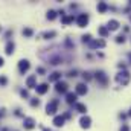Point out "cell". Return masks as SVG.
Masks as SVG:
<instances>
[{
  "instance_id": "cell-1",
  "label": "cell",
  "mask_w": 131,
  "mask_h": 131,
  "mask_svg": "<svg viewBox=\"0 0 131 131\" xmlns=\"http://www.w3.org/2000/svg\"><path fill=\"white\" fill-rule=\"evenodd\" d=\"M58 99H53V101H50L49 104H47V107H46V111H47V114H55L57 113V110H58Z\"/></svg>"
},
{
  "instance_id": "cell-2",
  "label": "cell",
  "mask_w": 131,
  "mask_h": 131,
  "mask_svg": "<svg viewBox=\"0 0 131 131\" xmlns=\"http://www.w3.org/2000/svg\"><path fill=\"white\" fill-rule=\"evenodd\" d=\"M116 79H117V82H121L122 85H127V84H128V81H130V73H127V72L119 73V75L116 76Z\"/></svg>"
},
{
  "instance_id": "cell-3",
  "label": "cell",
  "mask_w": 131,
  "mask_h": 131,
  "mask_svg": "<svg viewBox=\"0 0 131 131\" xmlns=\"http://www.w3.org/2000/svg\"><path fill=\"white\" fill-rule=\"evenodd\" d=\"M29 67H31V64H29V61L28 60H21L20 63H18V70H20V73L23 75V73H26L28 70H29Z\"/></svg>"
},
{
  "instance_id": "cell-4",
  "label": "cell",
  "mask_w": 131,
  "mask_h": 131,
  "mask_svg": "<svg viewBox=\"0 0 131 131\" xmlns=\"http://www.w3.org/2000/svg\"><path fill=\"white\" fill-rule=\"evenodd\" d=\"M76 21H78V26H79V28H84V26L89 23V15H87V14H81Z\"/></svg>"
},
{
  "instance_id": "cell-5",
  "label": "cell",
  "mask_w": 131,
  "mask_h": 131,
  "mask_svg": "<svg viewBox=\"0 0 131 131\" xmlns=\"http://www.w3.org/2000/svg\"><path fill=\"white\" fill-rule=\"evenodd\" d=\"M23 127H25L26 130H32V128H35V121H34L32 117H25Z\"/></svg>"
},
{
  "instance_id": "cell-6",
  "label": "cell",
  "mask_w": 131,
  "mask_h": 131,
  "mask_svg": "<svg viewBox=\"0 0 131 131\" xmlns=\"http://www.w3.org/2000/svg\"><path fill=\"white\" fill-rule=\"evenodd\" d=\"M35 82H37V76H35V75H31V76L26 79V85H28L29 89H35V87H37Z\"/></svg>"
},
{
  "instance_id": "cell-7",
  "label": "cell",
  "mask_w": 131,
  "mask_h": 131,
  "mask_svg": "<svg viewBox=\"0 0 131 131\" xmlns=\"http://www.w3.org/2000/svg\"><path fill=\"white\" fill-rule=\"evenodd\" d=\"M35 89H37V93H38V95H44V93L49 90V85H47V84H40V85L35 87Z\"/></svg>"
},
{
  "instance_id": "cell-8",
  "label": "cell",
  "mask_w": 131,
  "mask_h": 131,
  "mask_svg": "<svg viewBox=\"0 0 131 131\" xmlns=\"http://www.w3.org/2000/svg\"><path fill=\"white\" fill-rule=\"evenodd\" d=\"M87 93V85L85 84H78L76 85V95H85Z\"/></svg>"
},
{
  "instance_id": "cell-9",
  "label": "cell",
  "mask_w": 131,
  "mask_h": 131,
  "mask_svg": "<svg viewBox=\"0 0 131 131\" xmlns=\"http://www.w3.org/2000/svg\"><path fill=\"white\" fill-rule=\"evenodd\" d=\"M55 89H57L58 93H66L67 92V84L66 82H57V87Z\"/></svg>"
},
{
  "instance_id": "cell-10",
  "label": "cell",
  "mask_w": 131,
  "mask_h": 131,
  "mask_svg": "<svg viewBox=\"0 0 131 131\" xmlns=\"http://www.w3.org/2000/svg\"><path fill=\"white\" fill-rule=\"evenodd\" d=\"M107 28H108L110 31H116V29L119 28V21H117V20H110V21H108V26H107Z\"/></svg>"
},
{
  "instance_id": "cell-11",
  "label": "cell",
  "mask_w": 131,
  "mask_h": 131,
  "mask_svg": "<svg viewBox=\"0 0 131 131\" xmlns=\"http://www.w3.org/2000/svg\"><path fill=\"white\" fill-rule=\"evenodd\" d=\"M64 116H57L55 119H53V124H55V127H63L64 125Z\"/></svg>"
},
{
  "instance_id": "cell-12",
  "label": "cell",
  "mask_w": 131,
  "mask_h": 131,
  "mask_svg": "<svg viewBox=\"0 0 131 131\" xmlns=\"http://www.w3.org/2000/svg\"><path fill=\"white\" fill-rule=\"evenodd\" d=\"M90 122H92V119H90L89 116H85V117L81 119V127H82V128H89V127H90Z\"/></svg>"
},
{
  "instance_id": "cell-13",
  "label": "cell",
  "mask_w": 131,
  "mask_h": 131,
  "mask_svg": "<svg viewBox=\"0 0 131 131\" xmlns=\"http://www.w3.org/2000/svg\"><path fill=\"white\" fill-rule=\"evenodd\" d=\"M14 47H15V44H14L12 41H8V43H6V53L11 55V53L14 52Z\"/></svg>"
},
{
  "instance_id": "cell-14",
  "label": "cell",
  "mask_w": 131,
  "mask_h": 131,
  "mask_svg": "<svg viewBox=\"0 0 131 131\" xmlns=\"http://www.w3.org/2000/svg\"><path fill=\"white\" fill-rule=\"evenodd\" d=\"M66 99H67L69 104H75V102H76V93H67Z\"/></svg>"
},
{
  "instance_id": "cell-15",
  "label": "cell",
  "mask_w": 131,
  "mask_h": 131,
  "mask_svg": "<svg viewBox=\"0 0 131 131\" xmlns=\"http://www.w3.org/2000/svg\"><path fill=\"white\" fill-rule=\"evenodd\" d=\"M96 78H98L102 84H105V82H107V76H105V73H104V72H96Z\"/></svg>"
},
{
  "instance_id": "cell-16",
  "label": "cell",
  "mask_w": 131,
  "mask_h": 131,
  "mask_svg": "<svg viewBox=\"0 0 131 131\" xmlns=\"http://www.w3.org/2000/svg\"><path fill=\"white\" fill-rule=\"evenodd\" d=\"M107 9H108L107 3H104V2H101V3H98V11H99V12H105Z\"/></svg>"
},
{
  "instance_id": "cell-17",
  "label": "cell",
  "mask_w": 131,
  "mask_h": 131,
  "mask_svg": "<svg viewBox=\"0 0 131 131\" xmlns=\"http://www.w3.org/2000/svg\"><path fill=\"white\" fill-rule=\"evenodd\" d=\"M92 47H104L105 46V43L102 41V40H98V41H92V44H90Z\"/></svg>"
},
{
  "instance_id": "cell-18",
  "label": "cell",
  "mask_w": 131,
  "mask_h": 131,
  "mask_svg": "<svg viewBox=\"0 0 131 131\" xmlns=\"http://www.w3.org/2000/svg\"><path fill=\"white\" fill-rule=\"evenodd\" d=\"M76 110H78L79 113H85V111H87V107H85L84 104H76Z\"/></svg>"
},
{
  "instance_id": "cell-19",
  "label": "cell",
  "mask_w": 131,
  "mask_h": 131,
  "mask_svg": "<svg viewBox=\"0 0 131 131\" xmlns=\"http://www.w3.org/2000/svg\"><path fill=\"white\" fill-rule=\"evenodd\" d=\"M61 78V73H58V72H55V73H52V76L49 78V81H58Z\"/></svg>"
},
{
  "instance_id": "cell-20",
  "label": "cell",
  "mask_w": 131,
  "mask_h": 131,
  "mask_svg": "<svg viewBox=\"0 0 131 131\" xmlns=\"http://www.w3.org/2000/svg\"><path fill=\"white\" fill-rule=\"evenodd\" d=\"M32 34H34V31L31 28H25V29H23V35H25V37H32Z\"/></svg>"
},
{
  "instance_id": "cell-21",
  "label": "cell",
  "mask_w": 131,
  "mask_h": 131,
  "mask_svg": "<svg viewBox=\"0 0 131 131\" xmlns=\"http://www.w3.org/2000/svg\"><path fill=\"white\" fill-rule=\"evenodd\" d=\"M55 17H57V12H55V11H49V12H47V18H49V20H53Z\"/></svg>"
},
{
  "instance_id": "cell-22",
  "label": "cell",
  "mask_w": 131,
  "mask_h": 131,
  "mask_svg": "<svg viewBox=\"0 0 131 131\" xmlns=\"http://www.w3.org/2000/svg\"><path fill=\"white\" fill-rule=\"evenodd\" d=\"M99 34H101L102 37H107V35H108V29H107V28H99Z\"/></svg>"
},
{
  "instance_id": "cell-23",
  "label": "cell",
  "mask_w": 131,
  "mask_h": 131,
  "mask_svg": "<svg viewBox=\"0 0 131 131\" xmlns=\"http://www.w3.org/2000/svg\"><path fill=\"white\" fill-rule=\"evenodd\" d=\"M73 20H75V18H73V15H70V17H64V18H63V23L67 25V23H70V21H73Z\"/></svg>"
},
{
  "instance_id": "cell-24",
  "label": "cell",
  "mask_w": 131,
  "mask_h": 131,
  "mask_svg": "<svg viewBox=\"0 0 131 131\" xmlns=\"http://www.w3.org/2000/svg\"><path fill=\"white\" fill-rule=\"evenodd\" d=\"M8 82V78L6 76H0V85H6Z\"/></svg>"
},
{
  "instance_id": "cell-25",
  "label": "cell",
  "mask_w": 131,
  "mask_h": 131,
  "mask_svg": "<svg viewBox=\"0 0 131 131\" xmlns=\"http://www.w3.org/2000/svg\"><path fill=\"white\" fill-rule=\"evenodd\" d=\"M31 105H32V107H38V105H40V101L37 98H34L32 101H31Z\"/></svg>"
},
{
  "instance_id": "cell-26",
  "label": "cell",
  "mask_w": 131,
  "mask_h": 131,
  "mask_svg": "<svg viewBox=\"0 0 131 131\" xmlns=\"http://www.w3.org/2000/svg\"><path fill=\"white\" fill-rule=\"evenodd\" d=\"M57 32H44V38H50V37H55Z\"/></svg>"
},
{
  "instance_id": "cell-27",
  "label": "cell",
  "mask_w": 131,
  "mask_h": 131,
  "mask_svg": "<svg viewBox=\"0 0 131 131\" xmlns=\"http://www.w3.org/2000/svg\"><path fill=\"white\" fill-rule=\"evenodd\" d=\"M90 38H92V37L87 34V35H84V37H82V41H84V43H85V41H90Z\"/></svg>"
},
{
  "instance_id": "cell-28",
  "label": "cell",
  "mask_w": 131,
  "mask_h": 131,
  "mask_svg": "<svg viewBox=\"0 0 131 131\" xmlns=\"http://www.w3.org/2000/svg\"><path fill=\"white\" fill-rule=\"evenodd\" d=\"M20 93H21V96H23V98H28V96H29V93H28V90H21Z\"/></svg>"
},
{
  "instance_id": "cell-29",
  "label": "cell",
  "mask_w": 131,
  "mask_h": 131,
  "mask_svg": "<svg viewBox=\"0 0 131 131\" xmlns=\"http://www.w3.org/2000/svg\"><path fill=\"white\" fill-rule=\"evenodd\" d=\"M116 41H117V43H124V41H125V38H124V37H117V38H116Z\"/></svg>"
},
{
  "instance_id": "cell-30",
  "label": "cell",
  "mask_w": 131,
  "mask_h": 131,
  "mask_svg": "<svg viewBox=\"0 0 131 131\" xmlns=\"http://www.w3.org/2000/svg\"><path fill=\"white\" fill-rule=\"evenodd\" d=\"M69 76H72V78H73V76H76V70H72V72L69 73Z\"/></svg>"
},
{
  "instance_id": "cell-31",
  "label": "cell",
  "mask_w": 131,
  "mask_h": 131,
  "mask_svg": "<svg viewBox=\"0 0 131 131\" xmlns=\"http://www.w3.org/2000/svg\"><path fill=\"white\" fill-rule=\"evenodd\" d=\"M90 78H92V76H90V73H84V79H87V81H89Z\"/></svg>"
},
{
  "instance_id": "cell-32",
  "label": "cell",
  "mask_w": 131,
  "mask_h": 131,
  "mask_svg": "<svg viewBox=\"0 0 131 131\" xmlns=\"http://www.w3.org/2000/svg\"><path fill=\"white\" fill-rule=\"evenodd\" d=\"M37 72H38V73H44V69H43V67H38Z\"/></svg>"
},
{
  "instance_id": "cell-33",
  "label": "cell",
  "mask_w": 131,
  "mask_h": 131,
  "mask_svg": "<svg viewBox=\"0 0 131 131\" xmlns=\"http://www.w3.org/2000/svg\"><path fill=\"white\" fill-rule=\"evenodd\" d=\"M121 131H128V127H127V125H124V127L121 128Z\"/></svg>"
},
{
  "instance_id": "cell-34",
  "label": "cell",
  "mask_w": 131,
  "mask_h": 131,
  "mask_svg": "<svg viewBox=\"0 0 131 131\" xmlns=\"http://www.w3.org/2000/svg\"><path fill=\"white\" fill-rule=\"evenodd\" d=\"M3 63H5V61H3V58H2V57H0V67H2V66H3Z\"/></svg>"
},
{
  "instance_id": "cell-35",
  "label": "cell",
  "mask_w": 131,
  "mask_h": 131,
  "mask_svg": "<svg viewBox=\"0 0 131 131\" xmlns=\"http://www.w3.org/2000/svg\"><path fill=\"white\" fill-rule=\"evenodd\" d=\"M130 60H131V53H130Z\"/></svg>"
},
{
  "instance_id": "cell-36",
  "label": "cell",
  "mask_w": 131,
  "mask_h": 131,
  "mask_svg": "<svg viewBox=\"0 0 131 131\" xmlns=\"http://www.w3.org/2000/svg\"><path fill=\"white\" fill-rule=\"evenodd\" d=\"M44 131H50V130H44Z\"/></svg>"
},
{
  "instance_id": "cell-37",
  "label": "cell",
  "mask_w": 131,
  "mask_h": 131,
  "mask_svg": "<svg viewBox=\"0 0 131 131\" xmlns=\"http://www.w3.org/2000/svg\"><path fill=\"white\" fill-rule=\"evenodd\" d=\"M130 116H131V110H130Z\"/></svg>"
},
{
  "instance_id": "cell-38",
  "label": "cell",
  "mask_w": 131,
  "mask_h": 131,
  "mask_svg": "<svg viewBox=\"0 0 131 131\" xmlns=\"http://www.w3.org/2000/svg\"><path fill=\"white\" fill-rule=\"evenodd\" d=\"M0 116H2V113H0Z\"/></svg>"
}]
</instances>
